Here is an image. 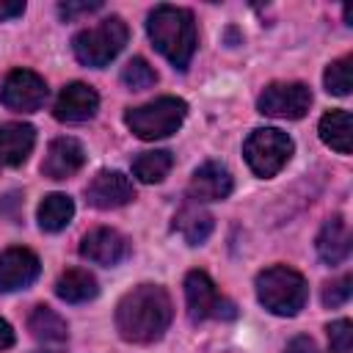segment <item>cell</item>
Listing matches in <instances>:
<instances>
[{"label":"cell","mask_w":353,"mask_h":353,"mask_svg":"<svg viewBox=\"0 0 353 353\" xmlns=\"http://www.w3.org/2000/svg\"><path fill=\"white\" fill-rule=\"evenodd\" d=\"M171 298L157 284H141L121 295L116 306V331L124 342L152 345L171 325Z\"/></svg>","instance_id":"obj_1"},{"label":"cell","mask_w":353,"mask_h":353,"mask_svg":"<svg viewBox=\"0 0 353 353\" xmlns=\"http://www.w3.org/2000/svg\"><path fill=\"white\" fill-rule=\"evenodd\" d=\"M146 33L154 44V50L171 61L174 69L185 72L193 61L196 44H199V33H196V22L193 14L188 8L179 6H157L149 19H146Z\"/></svg>","instance_id":"obj_2"},{"label":"cell","mask_w":353,"mask_h":353,"mask_svg":"<svg viewBox=\"0 0 353 353\" xmlns=\"http://www.w3.org/2000/svg\"><path fill=\"white\" fill-rule=\"evenodd\" d=\"M256 298L268 312L279 317H292L303 309L309 287L298 270L287 265H273L256 276Z\"/></svg>","instance_id":"obj_3"},{"label":"cell","mask_w":353,"mask_h":353,"mask_svg":"<svg viewBox=\"0 0 353 353\" xmlns=\"http://www.w3.org/2000/svg\"><path fill=\"white\" fill-rule=\"evenodd\" d=\"M188 116V102L179 97H160L154 102L130 108L124 113V124L130 127L132 135L141 141H157L174 135Z\"/></svg>","instance_id":"obj_4"},{"label":"cell","mask_w":353,"mask_h":353,"mask_svg":"<svg viewBox=\"0 0 353 353\" xmlns=\"http://www.w3.org/2000/svg\"><path fill=\"white\" fill-rule=\"evenodd\" d=\"M127 36H130V30H127L124 19L121 17H108L99 25L80 30L72 39V50H74V58L80 63L102 69V66H108L124 50Z\"/></svg>","instance_id":"obj_5"},{"label":"cell","mask_w":353,"mask_h":353,"mask_svg":"<svg viewBox=\"0 0 353 353\" xmlns=\"http://www.w3.org/2000/svg\"><path fill=\"white\" fill-rule=\"evenodd\" d=\"M292 138L276 127H259L254 130L245 143H243V154H245V163L248 168L256 174V176H276L292 157Z\"/></svg>","instance_id":"obj_6"},{"label":"cell","mask_w":353,"mask_h":353,"mask_svg":"<svg viewBox=\"0 0 353 353\" xmlns=\"http://www.w3.org/2000/svg\"><path fill=\"white\" fill-rule=\"evenodd\" d=\"M185 301L193 323H204L210 317H234V306L218 295L215 281L204 270H190L185 276Z\"/></svg>","instance_id":"obj_7"},{"label":"cell","mask_w":353,"mask_h":353,"mask_svg":"<svg viewBox=\"0 0 353 353\" xmlns=\"http://www.w3.org/2000/svg\"><path fill=\"white\" fill-rule=\"evenodd\" d=\"M256 108L273 119H303L312 108V91L303 83H270L259 94Z\"/></svg>","instance_id":"obj_8"},{"label":"cell","mask_w":353,"mask_h":353,"mask_svg":"<svg viewBox=\"0 0 353 353\" xmlns=\"http://www.w3.org/2000/svg\"><path fill=\"white\" fill-rule=\"evenodd\" d=\"M47 99V83L41 74L30 72V69H14L6 74L3 85H0V102L8 110H19V113H33L44 105Z\"/></svg>","instance_id":"obj_9"},{"label":"cell","mask_w":353,"mask_h":353,"mask_svg":"<svg viewBox=\"0 0 353 353\" xmlns=\"http://www.w3.org/2000/svg\"><path fill=\"white\" fill-rule=\"evenodd\" d=\"M85 199L97 210H116V207H124V204H130L135 199V185H132V179L127 174L105 168L88 182Z\"/></svg>","instance_id":"obj_10"},{"label":"cell","mask_w":353,"mask_h":353,"mask_svg":"<svg viewBox=\"0 0 353 353\" xmlns=\"http://www.w3.org/2000/svg\"><path fill=\"white\" fill-rule=\"evenodd\" d=\"M80 256L94 262V265L113 268V265H119V262H124L130 256V243H127V237L121 232L99 226V229H91L80 240Z\"/></svg>","instance_id":"obj_11"},{"label":"cell","mask_w":353,"mask_h":353,"mask_svg":"<svg viewBox=\"0 0 353 353\" xmlns=\"http://www.w3.org/2000/svg\"><path fill=\"white\" fill-rule=\"evenodd\" d=\"M41 273V262L30 248H6L0 254V292H17L30 287Z\"/></svg>","instance_id":"obj_12"},{"label":"cell","mask_w":353,"mask_h":353,"mask_svg":"<svg viewBox=\"0 0 353 353\" xmlns=\"http://www.w3.org/2000/svg\"><path fill=\"white\" fill-rule=\"evenodd\" d=\"M232 188H234V179L229 168L218 160H207L193 171L188 193L193 201H221L232 193Z\"/></svg>","instance_id":"obj_13"},{"label":"cell","mask_w":353,"mask_h":353,"mask_svg":"<svg viewBox=\"0 0 353 353\" xmlns=\"http://www.w3.org/2000/svg\"><path fill=\"white\" fill-rule=\"evenodd\" d=\"M85 163V149L77 138H55L47 146L44 163H41V174L47 179H69L74 176Z\"/></svg>","instance_id":"obj_14"},{"label":"cell","mask_w":353,"mask_h":353,"mask_svg":"<svg viewBox=\"0 0 353 353\" xmlns=\"http://www.w3.org/2000/svg\"><path fill=\"white\" fill-rule=\"evenodd\" d=\"M97 108H99V94L88 83H69L58 94L52 113L58 121L77 124V121H88L97 113Z\"/></svg>","instance_id":"obj_15"},{"label":"cell","mask_w":353,"mask_h":353,"mask_svg":"<svg viewBox=\"0 0 353 353\" xmlns=\"http://www.w3.org/2000/svg\"><path fill=\"white\" fill-rule=\"evenodd\" d=\"M28 331L30 336L36 339V345L44 350V353H61L69 342V328H66V320L52 312L50 306H36L28 317Z\"/></svg>","instance_id":"obj_16"},{"label":"cell","mask_w":353,"mask_h":353,"mask_svg":"<svg viewBox=\"0 0 353 353\" xmlns=\"http://www.w3.org/2000/svg\"><path fill=\"white\" fill-rule=\"evenodd\" d=\"M36 146V130L25 121H6L0 124V163L3 165H22Z\"/></svg>","instance_id":"obj_17"},{"label":"cell","mask_w":353,"mask_h":353,"mask_svg":"<svg viewBox=\"0 0 353 353\" xmlns=\"http://www.w3.org/2000/svg\"><path fill=\"white\" fill-rule=\"evenodd\" d=\"M314 245H317V256H320L325 265H339V262H345L347 254H350V229H347L345 218H342V215L328 218V221L323 223V229H320Z\"/></svg>","instance_id":"obj_18"},{"label":"cell","mask_w":353,"mask_h":353,"mask_svg":"<svg viewBox=\"0 0 353 353\" xmlns=\"http://www.w3.org/2000/svg\"><path fill=\"white\" fill-rule=\"evenodd\" d=\"M99 292V284L94 279V273L83 270V268H69L58 276L55 281V295L66 303H85L94 301Z\"/></svg>","instance_id":"obj_19"},{"label":"cell","mask_w":353,"mask_h":353,"mask_svg":"<svg viewBox=\"0 0 353 353\" xmlns=\"http://www.w3.org/2000/svg\"><path fill=\"white\" fill-rule=\"evenodd\" d=\"M317 132L323 138L325 146H331L334 152L339 154H350V146H353V127H350V113L347 110H328L320 124H317Z\"/></svg>","instance_id":"obj_20"},{"label":"cell","mask_w":353,"mask_h":353,"mask_svg":"<svg viewBox=\"0 0 353 353\" xmlns=\"http://www.w3.org/2000/svg\"><path fill=\"white\" fill-rule=\"evenodd\" d=\"M74 218V201L66 193H50L39 204V226L44 232H61Z\"/></svg>","instance_id":"obj_21"},{"label":"cell","mask_w":353,"mask_h":353,"mask_svg":"<svg viewBox=\"0 0 353 353\" xmlns=\"http://www.w3.org/2000/svg\"><path fill=\"white\" fill-rule=\"evenodd\" d=\"M171 168H174V154H171L168 149L141 152V154L132 160V174H135L141 182H146V185L163 182Z\"/></svg>","instance_id":"obj_22"},{"label":"cell","mask_w":353,"mask_h":353,"mask_svg":"<svg viewBox=\"0 0 353 353\" xmlns=\"http://www.w3.org/2000/svg\"><path fill=\"white\" fill-rule=\"evenodd\" d=\"M176 229H179V234L185 237L188 245H201L210 237V232H212V215L204 212L196 204H188L176 215Z\"/></svg>","instance_id":"obj_23"},{"label":"cell","mask_w":353,"mask_h":353,"mask_svg":"<svg viewBox=\"0 0 353 353\" xmlns=\"http://www.w3.org/2000/svg\"><path fill=\"white\" fill-rule=\"evenodd\" d=\"M323 83H325V91H328V94H334V97H347V94H350V85H353V55H342V58L331 61V63L325 66Z\"/></svg>","instance_id":"obj_24"},{"label":"cell","mask_w":353,"mask_h":353,"mask_svg":"<svg viewBox=\"0 0 353 353\" xmlns=\"http://www.w3.org/2000/svg\"><path fill=\"white\" fill-rule=\"evenodd\" d=\"M121 83H124L127 88H132V91H143V88H149V85L157 83V72H154L143 58H132V61H127V66L121 69Z\"/></svg>","instance_id":"obj_25"},{"label":"cell","mask_w":353,"mask_h":353,"mask_svg":"<svg viewBox=\"0 0 353 353\" xmlns=\"http://www.w3.org/2000/svg\"><path fill=\"white\" fill-rule=\"evenodd\" d=\"M328 350L331 353H353V323L350 320H334L328 328Z\"/></svg>","instance_id":"obj_26"},{"label":"cell","mask_w":353,"mask_h":353,"mask_svg":"<svg viewBox=\"0 0 353 353\" xmlns=\"http://www.w3.org/2000/svg\"><path fill=\"white\" fill-rule=\"evenodd\" d=\"M350 292H353V276L334 279V281H328V284L323 287V303L331 306V309H334V306H342V303H347Z\"/></svg>","instance_id":"obj_27"},{"label":"cell","mask_w":353,"mask_h":353,"mask_svg":"<svg viewBox=\"0 0 353 353\" xmlns=\"http://www.w3.org/2000/svg\"><path fill=\"white\" fill-rule=\"evenodd\" d=\"M102 3L99 0H94V3H61V17H66V19H72V17H77V14H88V11H97Z\"/></svg>","instance_id":"obj_28"},{"label":"cell","mask_w":353,"mask_h":353,"mask_svg":"<svg viewBox=\"0 0 353 353\" xmlns=\"http://www.w3.org/2000/svg\"><path fill=\"white\" fill-rule=\"evenodd\" d=\"M284 353H317V345H314V339H312V336L301 334V336H295V339H290V342H287Z\"/></svg>","instance_id":"obj_29"},{"label":"cell","mask_w":353,"mask_h":353,"mask_svg":"<svg viewBox=\"0 0 353 353\" xmlns=\"http://www.w3.org/2000/svg\"><path fill=\"white\" fill-rule=\"evenodd\" d=\"M25 14V3L22 0H0V22L22 17Z\"/></svg>","instance_id":"obj_30"},{"label":"cell","mask_w":353,"mask_h":353,"mask_svg":"<svg viewBox=\"0 0 353 353\" xmlns=\"http://www.w3.org/2000/svg\"><path fill=\"white\" fill-rule=\"evenodd\" d=\"M11 345H14V328L0 317V350H6Z\"/></svg>","instance_id":"obj_31"},{"label":"cell","mask_w":353,"mask_h":353,"mask_svg":"<svg viewBox=\"0 0 353 353\" xmlns=\"http://www.w3.org/2000/svg\"><path fill=\"white\" fill-rule=\"evenodd\" d=\"M350 19H353V8H350V6H345V22L350 25Z\"/></svg>","instance_id":"obj_32"},{"label":"cell","mask_w":353,"mask_h":353,"mask_svg":"<svg viewBox=\"0 0 353 353\" xmlns=\"http://www.w3.org/2000/svg\"><path fill=\"white\" fill-rule=\"evenodd\" d=\"M0 165H3V163H0Z\"/></svg>","instance_id":"obj_33"}]
</instances>
